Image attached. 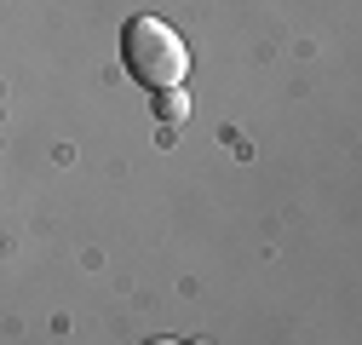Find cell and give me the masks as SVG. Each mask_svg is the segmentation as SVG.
Returning <instances> with one entry per match:
<instances>
[{
    "label": "cell",
    "instance_id": "3957f363",
    "mask_svg": "<svg viewBox=\"0 0 362 345\" xmlns=\"http://www.w3.org/2000/svg\"><path fill=\"white\" fill-rule=\"evenodd\" d=\"M150 345H178V339H150Z\"/></svg>",
    "mask_w": 362,
    "mask_h": 345
},
{
    "label": "cell",
    "instance_id": "7a4b0ae2",
    "mask_svg": "<svg viewBox=\"0 0 362 345\" xmlns=\"http://www.w3.org/2000/svg\"><path fill=\"white\" fill-rule=\"evenodd\" d=\"M156 110H161V121H185V115H190V98H185V86H167Z\"/></svg>",
    "mask_w": 362,
    "mask_h": 345
},
{
    "label": "cell",
    "instance_id": "6da1fadb",
    "mask_svg": "<svg viewBox=\"0 0 362 345\" xmlns=\"http://www.w3.org/2000/svg\"><path fill=\"white\" fill-rule=\"evenodd\" d=\"M121 58H127V75L144 81L150 93H167V86H185L190 75V47L178 40L161 18H132L121 29Z\"/></svg>",
    "mask_w": 362,
    "mask_h": 345
}]
</instances>
